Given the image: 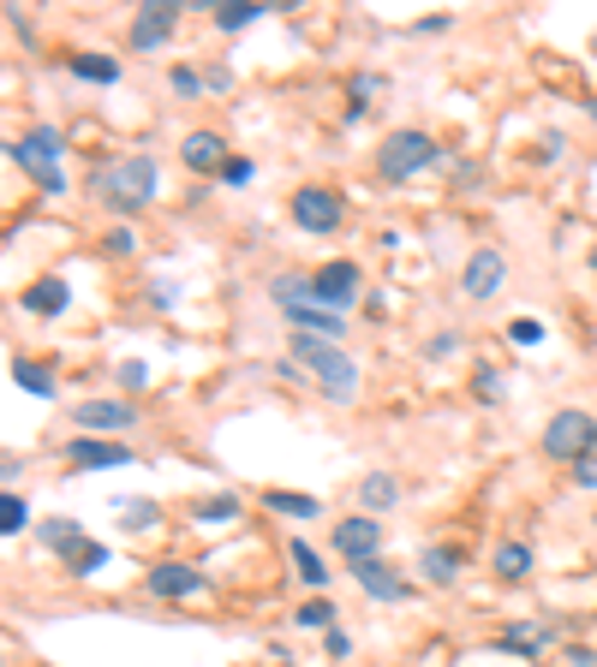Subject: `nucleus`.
Wrapping results in <instances>:
<instances>
[{"instance_id": "nucleus-1", "label": "nucleus", "mask_w": 597, "mask_h": 667, "mask_svg": "<svg viewBox=\"0 0 597 667\" xmlns=\"http://www.w3.org/2000/svg\"><path fill=\"white\" fill-rule=\"evenodd\" d=\"M294 358L317 376V388H323V399H334V406H347V399L359 394V364L347 358L341 346H329V340H311V334H299L294 340Z\"/></svg>"}, {"instance_id": "nucleus-2", "label": "nucleus", "mask_w": 597, "mask_h": 667, "mask_svg": "<svg viewBox=\"0 0 597 667\" xmlns=\"http://www.w3.org/2000/svg\"><path fill=\"white\" fill-rule=\"evenodd\" d=\"M7 155L19 161V168L31 173V180L49 191V197H61V191H66V173H61V131H54V126H36V131H24V138H12Z\"/></svg>"}, {"instance_id": "nucleus-3", "label": "nucleus", "mask_w": 597, "mask_h": 667, "mask_svg": "<svg viewBox=\"0 0 597 667\" xmlns=\"http://www.w3.org/2000/svg\"><path fill=\"white\" fill-rule=\"evenodd\" d=\"M436 155H443V150H436L430 131H388L383 150H376V173H383L388 185H406L413 173H425Z\"/></svg>"}, {"instance_id": "nucleus-4", "label": "nucleus", "mask_w": 597, "mask_h": 667, "mask_svg": "<svg viewBox=\"0 0 597 667\" xmlns=\"http://www.w3.org/2000/svg\"><path fill=\"white\" fill-rule=\"evenodd\" d=\"M597 448V418L591 411H556V418L544 423V453L550 459H567V465H579V459H586Z\"/></svg>"}, {"instance_id": "nucleus-5", "label": "nucleus", "mask_w": 597, "mask_h": 667, "mask_svg": "<svg viewBox=\"0 0 597 667\" xmlns=\"http://www.w3.org/2000/svg\"><path fill=\"white\" fill-rule=\"evenodd\" d=\"M156 197V161L150 155H126L120 168L108 173V203L120 215H132V209H143V203Z\"/></svg>"}, {"instance_id": "nucleus-6", "label": "nucleus", "mask_w": 597, "mask_h": 667, "mask_svg": "<svg viewBox=\"0 0 597 667\" xmlns=\"http://www.w3.org/2000/svg\"><path fill=\"white\" fill-rule=\"evenodd\" d=\"M502 280H508L502 250H497V245H478L472 257H466V269H460V292H466L472 304H484V299H497V292H502Z\"/></svg>"}, {"instance_id": "nucleus-7", "label": "nucleus", "mask_w": 597, "mask_h": 667, "mask_svg": "<svg viewBox=\"0 0 597 667\" xmlns=\"http://www.w3.org/2000/svg\"><path fill=\"white\" fill-rule=\"evenodd\" d=\"M359 299V262H323V269L311 275V304H323V310H334L341 316L347 304Z\"/></svg>"}, {"instance_id": "nucleus-8", "label": "nucleus", "mask_w": 597, "mask_h": 667, "mask_svg": "<svg viewBox=\"0 0 597 667\" xmlns=\"http://www.w3.org/2000/svg\"><path fill=\"white\" fill-rule=\"evenodd\" d=\"M173 24H180V7H168V0H143L126 42H132V54H156L173 36Z\"/></svg>"}, {"instance_id": "nucleus-9", "label": "nucleus", "mask_w": 597, "mask_h": 667, "mask_svg": "<svg viewBox=\"0 0 597 667\" xmlns=\"http://www.w3.org/2000/svg\"><path fill=\"white\" fill-rule=\"evenodd\" d=\"M341 197H334L329 185H305V191H294V220L305 233H334L341 227Z\"/></svg>"}, {"instance_id": "nucleus-10", "label": "nucleus", "mask_w": 597, "mask_h": 667, "mask_svg": "<svg viewBox=\"0 0 597 667\" xmlns=\"http://www.w3.org/2000/svg\"><path fill=\"white\" fill-rule=\"evenodd\" d=\"M329 542L341 548L347 560H353V567H365V560H376V548H383V525H376V518H341V525L329 530Z\"/></svg>"}, {"instance_id": "nucleus-11", "label": "nucleus", "mask_w": 597, "mask_h": 667, "mask_svg": "<svg viewBox=\"0 0 597 667\" xmlns=\"http://www.w3.org/2000/svg\"><path fill=\"white\" fill-rule=\"evenodd\" d=\"M72 423L78 429H138V406H126V399H78L72 406Z\"/></svg>"}, {"instance_id": "nucleus-12", "label": "nucleus", "mask_w": 597, "mask_h": 667, "mask_svg": "<svg viewBox=\"0 0 597 667\" xmlns=\"http://www.w3.org/2000/svg\"><path fill=\"white\" fill-rule=\"evenodd\" d=\"M66 465L72 471H120L132 465V448H120V441H96V435H78L66 448Z\"/></svg>"}, {"instance_id": "nucleus-13", "label": "nucleus", "mask_w": 597, "mask_h": 667, "mask_svg": "<svg viewBox=\"0 0 597 667\" xmlns=\"http://www.w3.org/2000/svg\"><path fill=\"white\" fill-rule=\"evenodd\" d=\"M353 578H359V590H365L371 602H406V578L388 572L383 560H365V567H353Z\"/></svg>"}, {"instance_id": "nucleus-14", "label": "nucleus", "mask_w": 597, "mask_h": 667, "mask_svg": "<svg viewBox=\"0 0 597 667\" xmlns=\"http://www.w3.org/2000/svg\"><path fill=\"white\" fill-rule=\"evenodd\" d=\"M150 590H156V596H198V590H203V572L185 567V560H162V567L150 572Z\"/></svg>"}, {"instance_id": "nucleus-15", "label": "nucleus", "mask_w": 597, "mask_h": 667, "mask_svg": "<svg viewBox=\"0 0 597 667\" xmlns=\"http://www.w3.org/2000/svg\"><path fill=\"white\" fill-rule=\"evenodd\" d=\"M66 304H72V292H66L61 275H42V280L24 287V310H31V316H61Z\"/></svg>"}, {"instance_id": "nucleus-16", "label": "nucleus", "mask_w": 597, "mask_h": 667, "mask_svg": "<svg viewBox=\"0 0 597 667\" xmlns=\"http://www.w3.org/2000/svg\"><path fill=\"white\" fill-rule=\"evenodd\" d=\"M180 161L192 173H210V168H227V143L215 138V131H192V138L180 143Z\"/></svg>"}, {"instance_id": "nucleus-17", "label": "nucleus", "mask_w": 597, "mask_h": 667, "mask_svg": "<svg viewBox=\"0 0 597 667\" xmlns=\"http://www.w3.org/2000/svg\"><path fill=\"white\" fill-rule=\"evenodd\" d=\"M287 322H294L299 334H317V340H341V316L334 310H323V304H287Z\"/></svg>"}, {"instance_id": "nucleus-18", "label": "nucleus", "mask_w": 597, "mask_h": 667, "mask_svg": "<svg viewBox=\"0 0 597 667\" xmlns=\"http://www.w3.org/2000/svg\"><path fill=\"white\" fill-rule=\"evenodd\" d=\"M544 644H550V626H532V620H514V626L497 637V649H514V656H537Z\"/></svg>"}, {"instance_id": "nucleus-19", "label": "nucleus", "mask_w": 597, "mask_h": 667, "mask_svg": "<svg viewBox=\"0 0 597 667\" xmlns=\"http://www.w3.org/2000/svg\"><path fill=\"white\" fill-rule=\"evenodd\" d=\"M36 537L49 548H61V555H84V525H78V518H42Z\"/></svg>"}, {"instance_id": "nucleus-20", "label": "nucleus", "mask_w": 597, "mask_h": 667, "mask_svg": "<svg viewBox=\"0 0 597 667\" xmlns=\"http://www.w3.org/2000/svg\"><path fill=\"white\" fill-rule=\"evenodd\" d=\"M287 555H294L299 578H305V584H311V590H323V584H329V567H323V555H317V548L305 542V537H294V542H287Z\"/></svg>"}, {"instance_id": "nucleus-21", "label": "nucleus", "mask_w": 597, "mask_h": 667, "mask_svg": "<svg viewBox=\"0 0 597 667\" xmlns=\"http://www.w3.org/2000/svg\"><path fill=\"white\" fill-rule=\"evenodd\" d=\"M264 507L269 513H287V518H323V501H317V495H287V488H269Z\"/></svg>"}, {"instance_id": "nucleus-22", "label": "nucleus", "mask_w": 597, "mask_h": 667, "mask_svg": "<svg viewBox=\"0 0 597 667\" xmlns=\"http://www.w3.org/2000/svg\"><path fill=\"white\" fill-rule=\"evenodd\" d=\"M72 78H84V84H120V61H108V54H72Z\"/></svg>"}, {"instance_id": "nucleus-23", "label": "nucleus", "mask_w": 597, "mask_h": 667, "mask_svg": "<svg viewBox=\"0 0 597 667\" xmlns=\"http://www.w3.org/2000/svg\"><path fill=\"white\" fill-rule=\"evenodd\" d=\"M359 501H365L371 513H383V507H395V501H401V483L388 477V471H371V477L359 483Z\"/></svg>"}, {"instance_id": "nucleus-24", "label": "nucleus", "mask_w": 597, "mask_h": 667, "mask_svg": "<svg viewBox=\"0 0 597 667\" xmlns=\"http://www.w3.org/2000/svg\"><path fill=\"white\" fill-rule=\"evenodd\" d=\"M418 567H425L430 584H455V578H460V555L436 542V548H425V560H418Z\"/></svg>"}, {"instance_id": "nucleus-25", "label": "nucleus", "mask_w": 597, "mask_h": 667, "mask_svg": "<svg viewBox=\"0 0 597 667\" xmlns=\"http://www.w3.org/2000/svg\"><path fill=\"white\" fill-rule=\"evenodd\" d=\"M490 567H497V578H508V584H514V578L532 572V548H526V542H502Z\"/></svg>"}, {"instance_id": "nucleus-26", "label": "nucleus", "mask_w": 597, "mask_h": 667, "mask_svg": "<svg viewBox=\"0 0 597 667\" xmlns=\"http://www.w3.org/2000/svg\"><path fill=\"white\" fill-rule=\"evenodd\" d=\"M215 12V31H245V24H257L269 7H257V0H233V7H210Z\"/></svg>"}, {"instance_id": "nucleus-27", "label": "nucleus", "mask_w": 597, "mask_h": 667, "mask_svg": "<svg viewBox=\"0 0 597 667\" xmlns=\"http://www.w3.org/2000/svg\"><path fill=\"white\" fill-rule=\"evenodd\" d=\"M12 381H19V388L24 394H31V399H54V376H49V369H42V364H12Z\"/></svg>"}, {"instance_id": "nucleus-28", "label": "nucleus", "mask_w": 597, "mask_h": 667, "mask_svg": "<svg viewBox=\"0 0 597 667\" xmlns=\"http://www.w3.org/2000/svg\"><path fill=\"white\" fill-rule=\"evenodd\" d=\"M24 525H31V507L7 488V495H0V537H24Z\"/></svg>"}, {"instance_id": "nucleus-29", "label": "nucleus", "mask_w": 597, "mask_h": 667, "mask_svg": "<svg viewBox=\"0 0 597 667\" xmlns=\"http://www.w3.org/2000/svg\"><path fill=\"white\" fill-rule=\"evenodd\" d=\"M192 518H198V525H227V518H239V501L210 495V501H198V507H192Z\"/></svg>"}, {"instance_id": "nucleus-30", "label": "nucleus", "mask_w": 597, "mask_h": 667, "mask_svg": "<svg viewBox=\"0 0 597 667\" xmlns=\"http://www.w3.org/2000/svg\"><path fill=\"white\" fill-rule=\"evenodd\" d=\"M294 626H305V632H334V607H329L323 596H317V602H305Z\"/></svg>"}, {"instance_id": "nucleus-31", "label": "nucleus", "mask_w": 597, "mask_h": 667, "mask_svg": "<svg viewBox=\"0 0 597 667\" xmlns=\"http://www.w3.org/2000/svg\"><path fill=\"white\" fill-rule=\"evenodd\" d=\"M114 518H126V525H156V507L150 501H114Z\"/></svg>"}, {"instance_id": "nucleus-32", "label": "nucleus", "mask_w": 597, "mask_h": 667, "mask_svg": "<svg viewBox=\"0 0 597 667\" xmlns=\"http://www.w3.org/2000/svg\"><path fill=\"white\" fill-rule=\"evenodd\" d=\"M508 340H514V346H537V340H544V329H537L532 316H520V322H508Z\"/></svg>"}, {"instance_id": "nucleus-33", "label": "nucleus", "mask_w": 597, "mask_h": 667, "mask_svg": "<svg viewBox=\"0 0 597 667\" xmlns=\"http://www.w3.org/2000/svg\"><path fill=\"white\" fill-rule=\"evenodd\" d=\"M472 394L484 399V406H490V399H502V381H497V369H478V376H472Z\"/></svg>"}, {"instance_id": "nucleus-34", "label": "nucleus", "mask_w": 597, "mask_h": 667, "mask_svg": "<svg viewBox=\"0 0 597 667\" xmlns=\"http://www.w3.org/2000/svg\"><path fill=\"white\" fill-rule=\"evenodd\" d=\"M102 567H108V548H84V555H78V578H90Z\"/></svg>"}, {"instance_id": "nucleus-35", "label": "nucleus", "mask_w": 597, "mask_h": 667, "mask_svg": "<svg viewBox=\"0 0 597 667\" xmlns=\"http://www.w3.org/2000/svg\"><path fill=\"white\" fill-rule=\"evenodd\" d=\"M574 483H579V488H597V448L574 465Z\"/></svg>"}, {"instance_id": "nucleus-36", "label": "nucleus", "mask_w": 597, "mask_h": 667, "mask_svg": "<svg viewBox=\"0 0 597 667\" xmlns=\"http://www.w3.org/2000/svg\"><path fill=\"white\" fill-rule=\"evenodd\" d=\"M173 90H180V96H198V90H203V78H198L192 66H180V72H173Z\"/></svg>"}, {"instance_id": "nucleus-37", "label": "nucleus", "mask_w": 597, "mask_h": 667, "mask_svg": "<svg viewBox=\"0 0 597 667\" xmlns=\"http://www.w3.org/2000/svg\"><path fill=\"white\" fill-rule=\"evenodd\" d=\"M108 250H120V257H132V250H138L132 227H114V233H108Z\"/></svg>"}, {"instance_id": "nucleus-38", "label": "nucleus", "mask_w": 597, "mask_h": 667, "mask_svg": "<svg viewBox=\"0 0 597 667\" xmlns=\"http://www.w3.org/2000/svg\"><path fill=\"white\" fill-rule=\"evenodd\" d=\"M222 180H227V185H245V180H252V161H239V155H233L227 168H222Z\"/></svg>"}, {"instance_id": "nucleus-39", "label": "nucleus", "mask_w": 597, "mask_h": 667, "mask_svg": "<svg viewBox=\"0 0 597 667\" xmlns=\"http://www.w3.org/2000/svg\"><path fill=\"white\" fill-rule=\"evenodd\" d=\"M455 346H460V334H436V340H430V358H448Z\"/></svg>"}, {"instance_id": "nucleus-40", "label": "nucleus", "mask_w": 597, "mask_h": 667, "mask_svg": "<svg viewBox=\"0 0 597 667\" xmlns=\"http://www.w3.org/2000/svg\"><path fill=\"white\" fill-rule=\"evenodd\" d=\"M537 150H544V155H550V161H556V155H562V150H567V138H562V131H550V138H544V143H537Z\"/></svg>"}, {"instance_id": "nucleus-41", "label": "nucleus", "mask_w": 597, "mask_h": 667, "mask_svg": "<svg viewBox=\"0 0 597 667\" xmlns=\"http://www.w3.org/2000/svg\"><path fill=\"white\" fill-rule=\"evenodd\" d=\"M173 299H180V287H156V292H150V304H156V310H168Z\"/></svg>"}, {"instance_id": "nucleus-42", "label": "nucleus", "mask_w": 597, "mask_h": 667, "mask_svg": "<svg viewBox=\"0 0 597 667\" xmlns=\"http://www.w3.org/2000/svg\"><path fill=\"white\" fill-rule=\"evenodd\" d=\"M591 120H597V101H591Z\"/></svg>"}, {"instance_id": "nucleus-43", "label": "nucleus", "mask_w": 597, "mask_h": 667, "mask_svg": "<svg viewBox=\"0 0 597 667\" xmlns=\"http://www.w3.org/2000/svg\"><path fill=\"white\" fill-rule=\"evenodd\" d=\"M591 269H597V250H591Z\"/></svg>"}, {"instance_id": "nucleus-44", "label": "nucleus", "mask_w": 597, "mask_h": 667, "mask_svg": "<svg viewBox=\"0 0 597 667\" xmlns=\"http://www.w3.org/2000/svg\"><path fill=\"white\" fill-rule=\"evenodd\" d=\"M281 667H294V661H281Z\"/></svg>"}]
</instances>
